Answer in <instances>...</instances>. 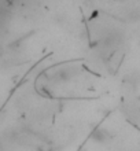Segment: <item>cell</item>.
Segmentation results:
<instances>
[{
	"instance_id": "1",
	"label": "cell",
	"mask_w": 140,
	"mask_h": 151,
	"mask_svg": "<svg viewBox=\"0 0 140 151\" xmlns=\"http://www.w3.org/2000/svg\"><path fill=\"white\" fill-rule=\"evenodd\" d=\"M92 140L95 143H104V142H107L110 139V133H108L106 129L103 128H96L95 131L92 132Z\"/></svg>"
},
{
	"instance_id": "2",
	"label": "cell",
	"mask_w": 140,
	"mask_h": 151,
	"mask_svg": "<svg viewBox=\"0 0 140 151\" xmlns=\"http://www.w3.org/2000/svg\"><path fill=\"white\" fill-rule=\"evenodd\" d=\"M74 76V69L72 68H62L56 72V78L58 81H67Z\"/></svg>"
}]
</instances>
